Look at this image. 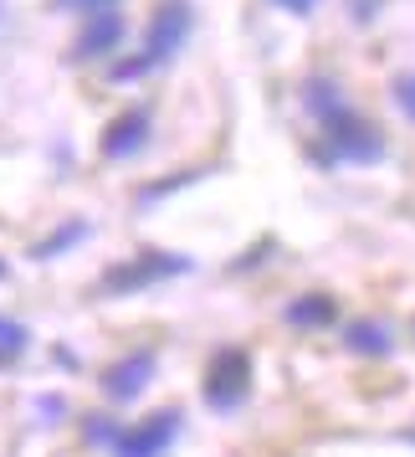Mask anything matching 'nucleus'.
Listing matches in <instances>:
<instances>
[{"label": "nucleus", "mask_w": 415, "mask_h": 457, "mask_svg": "<svg viewBox=\"0 0 415 457\" xmlns=\"http://www.w3.org/2000/svg\"><path fill=\"white\" fill-rule=\"evenodd\" d=\"M175 436H180V411L165 406V411H149L144 421L124 427L113 442V457H165L175 447Z\"/></svg>", "instance_id": "nucleus-5"}, {"label": "nucleus", "mask_w": 415, "mask_h": 457, "mask_svg": "<svg viewBox=\"0 0 415 457\" xmlns=\"http://www.w3.org/2000/svg\"><path fill=\"white\" fill-rule=\"evenodd\" d=\"M272 5H282V11H292V16H308V11H318V0H272Z\"/></svg>", "instance_id": "nucleus-16"}, {"label": "nucleus", "mask_w": 415, "mask_h": 457, "mask_svg": "<svg viewBox=\"0 0 415 457\" xmlns=\"http://www.w3.org/2000/svg\"><path fill=\"white\" fill-rule=\"evenodd\" d=\"M200 395H206L210 411H221V416L241 411L247 395H251V354L241 350V345L216 350L210 365H206V380H200Z\"/></svg>", "instance_id": "nucleus-3"}, {"label": "nucleus", "mask_w": 415, "mask_h": 457, "mask_svg": "<svg viewBox=\"0 0 415 457\" xmlns=\"http://www.w3.org/2000/svg\"><path fill=\"white\" fill-rule=\"evenodd\" d=\"M83 237H87V227H83V221H72V227H62L57 237H46L42 247H37V257H57L62 247H72V242H83Z\"/></svg>", "instance_id": "nucleus-11"}, {"label": "nucleus", "mask_w": 415, "mask_h": 457, "mask_svg": "<svg viewBox=\"0 0 415 457\" xmlns=\"http://www.w3.org/2000/svg\"><path fill=\"white\" fill-rule=\"evenodd\" d=\"M190 272V257H169V252H139V257H128L118 268L103 272V293L113 298H124V293H144L149 283H165V278H180Z\"/></svg>", "instance_id": "nucleus-4"}, {"label": "nucleus", "mask_w": 415, "mask_h": 457, "mask_svg": "<svg viewBox=\"0 0 415 457\" xmlns=\"http://www.w3.org/2000/svg\"><path fill=\"white\" fill-rule=\"evenodd\" d=\"M144 145H149V113L144 108L118 113V119L108 124V134H103V154L108 160H128V154H139Z\"/></svg>", "instance_id": "nucleus-7"}, {"label": "nucleus", "mask_w": 415, "mask_h": 457, "mask_svg": "<svg viewBox=\"0 0 415 457\" xmlns=\"http://www.w3.org/2000/svg\"><path fill=\"white\" fill-rule=\"evenodd\" d=\"M190 37V5L185 0H165L154 16H149V31H144V52L134 62H118V78H139V72H154L165 67Z\"/></svg>", "instance_id": "nucleus-2"}, {"label": "nucleus", "mask_w": 415, "mask_h": 457, "mask_svg": "<svg viewBox=\"0 0 415 457\" xmlns=\"http://www.w3.org/2000/svg\"><path fill=\"white\" fill-rule=\"evenodd\" d=\"M395 104H400L405 119H415V72H405V78L395 83Z\"/></svg>", "instance_id": "nucleus-13"}, {"label": "nucleus", "mask_w": 415, "mask_h": 457, "mask_svg": "<svg viewBox=\"0 0 415 457\" xmlns=\"http://www.w3.org/2000/svg\"><path fill=\"white\" fill-rule=\"evenodd\" d=\"M26 339H31V334H26L16 319H0V354H21Z\"/></svg>", "instance_id": "nucleus-12"}, {"label": "nucleus", "mask_w": 415, "mask_h": 457, "mask_svg": "<svg viewBox=\"0 0 415 457\" xmlns=\"http://www.w3.org/2000/svg\"><path fill=\"white\" fill-rule=\"evenodd\" d=\"M379 5H385V0H349V16H354V21H374V16H379Z\"/></svg>", "instance_id": "nucleus-15"}, {"label": "nucleus", "mask_w": 415, "mask_h": 457, "mask_svg": "<svg viewBox=\"0 0 415 457\" xmlns=\"http://www.w3.org/2000/svg\"><path fill=\"white\" fill-rule=\"evenodd\" d=\"M405 436H411V442H415V427H411V432H405Z\"/></svg>", "instance_id": "nucleus-17"}, {"label": "nucleus", "mask_w": 415, "mask_h": 457, "mask_svg": "<svg viewBox=\"0 0 415 457\" xmlns=\"http://www.w3.org/2000/svg\"><path fill=\"white\" fill-rule=\"evenodd\" d=\"M333 319H338V303H333L329 293H297V298L288 303V324L292 329H303V334L329 329Z\"/></svg>", "instance_id": "nucleus-8"}, {"label": "nucleus", "mask_w": 415, "mask_h": 457, "mask_svg": "<svg viewBox=\"0 0 415 457\" xmlns=\"http://www.w3.org/2000/svg\"><path fill=\"white\" fill-rule=\"evenodd\" d=\"M308 108L318 129H323V154L329 160H344V165H374L379 154H385V139H379V129L370 119H359L344 98H338V87L333 83H308Z\"/></svg>", "instance_id": "nucleus-1"}, {"label": "nucleus", "mask_w": 415, "mask_h": 457, "mask_svg": "<svg viewBox=\"0 0 415 457\" xmlns=\"http://www.w3.org/2000/svg\"><path fill=\"white\" fill-rule=\"evenodd\" d=\"M154 370H159L154 350H134V354H124V360H113L108 375H103L108 401H134V395H144V386L154 380Z\"/></svg>", "instance_id": "nucleus-6"}, {"label": "nucleus", "mask_w": 415, "mask_h": 457, "mask_svg": "<svg viewBox=\"0 0 415 457\" xmlns=\"http://www.w3.org/2000/svg\"><path fill=\"white\" fill-rule=\"evenodd\" d=\"M62 11H87V16H98V11H118V0H62Z\"/></svg>", "instance_id": "nucleus-14"}, {"label": "nucleus", "mask_w": 415, "mask_h": 457, "mask_svg": "<svg viewBox=\"0 0 415 457\" xmlns=\"http://www.w3.org/2000/svg\"><path fill=\"white\" fill-rule=\"evenodd\" d=\"M118 37H124V16L118 11H98L87 21V31L77 37V57H103V52L118 46Z\"/></svg>", "instance_id": "nucleus-10"}, {"label": "nucleus", "mask_w": 415, "mask_h": 457, "mask_svg": "<svg viewBox=\"0 0 415 457\" xmlns=\"http://www.w3.org/2000/svg\"><path fill=\"white\" fill-rule=\"evenodd\" d=\"M344 345H349L354 354H370V360H385V354H395V334L379 324V319H354L349 329H344Z\"/></svg>", "instance_id": "nucleus-9"}]
</instances>
